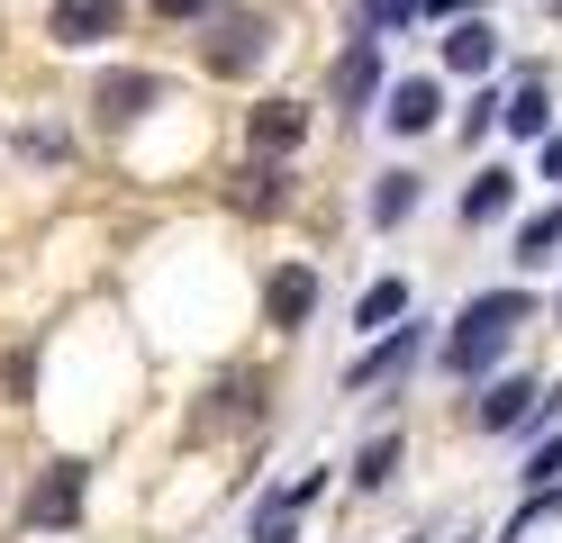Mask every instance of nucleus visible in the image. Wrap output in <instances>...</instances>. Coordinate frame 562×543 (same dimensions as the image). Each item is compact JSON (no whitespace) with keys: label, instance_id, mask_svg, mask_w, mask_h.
Instances as JSON below:
<instances>
[{"label":"nucleus","instance_id":"nucleus-1","mask_svg":"<svg viewBox=\"0 0 562 543\" xmlns=\"http://www.w3.org/2000/svg\"><path fill=\"white\" fill-rule=\"evenodd\" d=\"M526 317H536V299H526V290H481V299L463 308V326L445 336V372H453V381H481L490 362L517 344Z\"/></svg>","mask_w":562,"mask_h":543},{"label":"nucleus","instance_id":"nucleus-18","mask_svg":"<svg viewBox=\"0 0 562 543\" xmlns=\"http://www.w3.org/2000/svg\"><path fill=\"white\" fill-rule=\"evenodd\" d=\"M408 208H417V172H381V191H372V227H400Z\"/></svg>","mask_w":562,"mask_h":543},{"label":"nucleus","instance_id":"nucleus-6","mask_svg":"<svg viewBox=\"0 0 562 543\" xmlns=\"http://www.w3.org/2000/svg\"><path fill=\"white\" fill-rule=\"evenodd\" d=\"M263 317H272V326H308V317H318V272H308V263H281V272L263 281Z\"/></svg>","mask_w":562,"mask_h":543},{"label":"nucleus","instance_id":"nucleus-25","mask_svg":"<svg viewBox=\"0 0 562 543\" xmlns=\"http://www.w3.org/2000/svg\"><path fill=\"white\" fill-rule=\"evenodd\" d=\"M553 19H562V0H553Z\"/></svg>","mask_w":562,"mask_h":543},{"label":"nucleus","instance_id":"nucleus-9","mask_svg":"<svg viewBox=\"0 0 562 543\" xmlns=\"http://www.w3.org/2000/svg\"><path fill=\"white\" fill-rule=\"evenodd\" d=\"M110 27H119V0H55V27H46V36L82 55V46H100Z\"/></svg>","mask_w":562,"mask_h":543},{"label":"nucleus","instance_id":"nucleus-23","mask_svg":"<svg viewBox=\"0 0 562 543\" xmlns=\"http://www.w3.org/2000/svg\"><path fill=\"white\" fill-rule=\"evenodd\" d=\"M209 0H155V19H200Z\"/></svg>","mask_w":562,"mask_h":543},{"label":"nucleus","instance_id":"nucleus-5","mask_svg":"<svg viewBox=\"0 0 562 543\" xmlns=\"http://www.w3.org/2000/svg\"><path fill=\"white\" fill-rule=\"evenodd\" d=\"M300 136H308V109H300V100H263L255 118H245V145H255V155H272V163L300 155Z\"/></svg>","mask_w":562,"mask_h":543},{"label":"nucleus","instance_id":"nucleus-10","mask_svg":"<svg viewBox=\"0 0 562 543\" xmlns=\"http://www.w3.org/2000/svg\"><path fill=\"white\" fill-rule=\"evenodd\" d=\"M372 91H381V36H355L336 64V109H372Z\"/></svg>","mask_w":562,"mask_h":543},{"label":"nucleus","instance_id":"nucleus-17","mask_svg":"<svg viewBox=\"0 0 562 543\" xmlns=\"http://www.w3.org/2000/svg\"><path fill=\"white\" fill-rule=\"evenodd\" d=\"M400 317H408V281H372L363 299H355V326H363V336H372V326H400Z\"/></svg>","mask_w":562,"mask_h":543},{"label":"nucleus","instance_id":"nucleus-21","mask_svg":"<svg viewBox=\"0 0 562 543\" xmlns=\"http://www.w3.org/2000/svg\"><path fill=\"white\" fill-rule=\"evenodd\" d=\"M526 480H536V489H553V480H562V434H553V444H536V453H526Z\"/></svg>","mask_w":562,"mask_h":543},{"label":"nucleus","instance_id":"nucleus-2","mask_svg":"<svg viewBox=\"0 0 562 543\" xmlns=\"http://www.w3.org/2000/svg\"><path fill=\"white\" fill-rule=\"evenodd\" d=\"M82 498H91V471H82V462H46V480L27 489L19 525H27V534H64V525H82Z\"/></svg>","mask_w":562,"mask_h":543},{"label":"nucleus","instance_id":"nucleus-12","mask_svg":"<svg viewBox=\"0 0 562 543\" xmlns=\"http://www.w3.org/2000/svg\"><path fill=\"white\" fill-rule=\"evenodd\" d=\"M381 118H391L400 136H436V118H445V91L427 82V72H417V82H400V91H391V109H381Z\"/></svg>","mask_w":562,"mask_h":543},{"label":"nucleus","instance_id":"nucleus-7","mask_svg":"<svg viewBox=\"0 0 562 543\" xmlns=\"http://www.w3.org/2000/svg\"><path fill=\"white\" fill-rule=\"evenodd\" d=\"M417 336H427V326H381V344H363V353H355V372H345V389H372V381H391V372H408V353H417Z\"/></svg>","mask_w":562,"mask_h":543},{"label":"nucleus","instance_id":"nucleus-13","mask_svg":"<svg viewBox=\"0 0 562 543\" xmlns=\"http://www.w3.org/2000/svg\"><path fill=\"white\" fill-rule=\"evenodd\" d=\"M499 127H508L517 145H544V136H553V100H544V82H517V100H499Z\"/></svg>","mask_w":562,"mask_h":543},{"label":"nucleus","instance_id":"nucleus-4","mask_svg":"<svg viewBox=\"0 0 562 543\" xmlns=\"http://www.w3.org/2000/svg\"><path fill=\"white\" fill-rule=\"evenodd\" d=\"M155 100H164V82H155V72H100V91H91V109H100L110 127H136Z\"/></svg>","mask_w":562,"mask_h":543},{"label":"nucleus","instance_id":"nucleus-14","mask_svg":"<svg viewBox=\"0 0 562 543\" xmlns=\"http://www.w3.org/2000/svg\"><path fill=\"white\" fill-rule=\"evenodd\" d=\"M472 417H481L490 434H508V426H526V417H544V398L526 389V381H490V398H481Z\"/></svg>","mask_w":562,"mask_h":543},{"label":"nucleus","instance_id":"nucleus-15","mask_svg":"<svg viewBox=\"0 0 562 543\" xmlns=\"http://www.w3.org/2000/svg\"><path fill=\"white\" fill-rule=\"evenodd\" d=\"M490 55H499V36H490L481 19H453L445 27V72H490Z\"/></svg>","mask_w":562,"mask_h":543},{"label":"nucleus","instance_id":"nucleus-8","mask_svg":"<svg viewBox=\"0 0 562 543\" xmlns=\"http://www.w3.org/2000/svg\"><path fill=\"white\" fill-rule=\"evenodd\" d=\"M308 498H318V471H300L291 489H272V498L255 507V543H291V534H300V517H308Z\"/></svg>","mask_w":562,"mask_h":543},{"label":"nucleus","instance_id":"nucleus-16","mask_svg":"<svg viewBox=\"0 0 562 543\" xmlns=\"http://www.w3.org/2000/svg\"><path fill=\"white\" fill-rule=\"evenodd\" d=\"M508 200H517V172H499V163H490V172H472L463 217H472V227H490V217H508Z\"/></svg>","mask_w":562,"mask_h":543},{"label":"nucleus","instance_id":"nucleus-3","mask_svg":"<svg viewBox=\"0 0 562 543\" xmlns=\"http://www.w3.org/2000/svg\"><path fill=\"white\" fill-rule=\"evenodd\" d=\"M209 72H227V82H245V72H255L263 55H272V19H255V10H218L209 19Z\"/></svg>","mask_w":562,"mask_h":543},{"label":"nucleus","instance_id":"nucleus-22","mask_svg":"<svg viewBox=\"0 0 562 543\" xmlns=\"http://www.w3.org/2000/svg\"><path fill=\"white\" fill-rule=\"evenodd\" d=\"M363 19H372V27H408L417 0H363Z\"/></svg>","mask_w":562,"mask_h":543},{"label":"nucleus","instance_id":"nucleus-11","mask_svg":"<svg viewBox=\"0 0 562 543\" xmlns=\"http://www.w3.org/2000/svg\"><path fill=\"white\" fill-rule=\"evenodd\" d=\"M227 208H245V217H272V208H281V163H272V155L236 163V172H227Z\"/></svg>","mask_w":562,"mask_h":543},{"label":"nucleus","instance_id":"nucleus-19","mask_svg":"<svg viewBox=\"0 0 562 543\" xmlns=\"http://www.w3.org/2000/svg\"><path fill=\"white\" fill-rule=\"evenodd\" d=\"M391 471H400V434H372V444L355 453V489H381Z\"/></svg>","mask_w":562,"mask_h":543},{"label":"nucleus","instance_id":"nucleus-24","mask_svg":"<svg viewBox=\"0 0 562 543\" xmlns=\"http://www.w3.org/2000/svg\"><path fill=\"white\" fill-rule=\"evenodd\" d=\"M544 181L562 191V136H544Z\"/></svg>","mask_w":562,"mask_h":543},{"label":"nucleus","instance_id":"nucleus-20","mask_svg":"<svg viewBox=\"0 0 562 543\" xmlns=\"http://www.w3.org/2000/svg\"><path fill=\"white\" fill-rule=\"evenodd\" d=\"M517 245H526L517 263H544V253L562 245V217H553V208H536V217H517Z\"/></svg>","mask_w":562,"mask_h":543}]
</instances>
